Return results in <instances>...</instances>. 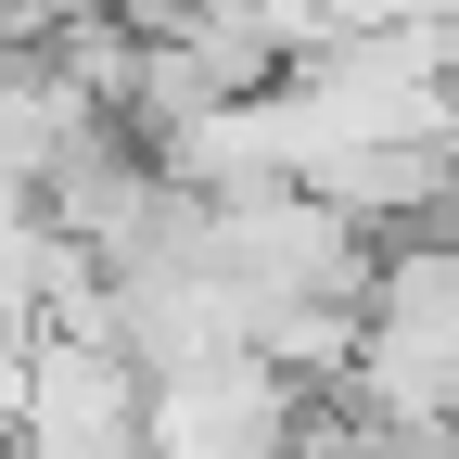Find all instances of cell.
Here are the masks:
<instances>
[{"mask_svg": "<svg viewBox=\"0 0 459 459\" xmlns=\"http://www.w3.org/2000/svg\"><path fill=\"white\" fill-rule=\"evenodd\" d=\"M0 421H13V459H141V358L39 319L0 383Z\"/></svg>", "mask_w": 459, "mask_h": 459, "instance_id": "1", "label": "cell"}]
</instances>
